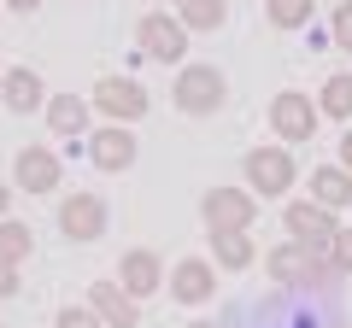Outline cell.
<instances>
[{"label": "cell", "instance_id": "obj_3", "mask_svg": "<svg viewBox=\"0 0 352 328\" xmlns=\"http://www.w3.org/2000/svg\"><path fill=\"white\" fill-rule=\"evenodd\" d=\"M241 176H247V188L252 194H264V200H282V194L294 188V152L288 147H252L247 152V164H241Z\"/></svg>", "mask_w": 352, "mask_h": 328}, {"label": "cell", "instance_id": "obj_20", "mask_svg": "<svg viewBox=\"0 0 352 328\" xmlns=\"http://www.w3.org/2000/svg\"><path fill=\"white\" fill-rule=\"evenodd\" d=\"M317 112H329V117H340V124H352V76H346V71L329 76L323 89H317Z\"/></svg>", "mask_w": 352, "mask_h": 328}, {"label": "cell", "instance_id": "obj_16", "mask_svg": "<svg viewBox=\"0 0 352 328\" xmlns=\"http://www.w3.org/2000/svg\"><path fill=\"white\" fill-rule=\"evenodd\" d=\"M311 200L329 205V211H346V205H352V170H340V164H317V170H311Z\"/></svg>", "mask_w": 352, "mask_h": 328}, {"label": "cell", "instance_id": "obj_14", "mask_svg": "<svg viewBox=\"0 0 352 328\" xmlns=\"http://www.w3.org/2000/svg\"><path fill=\"white\" fill-rule=\"evenodd\" d=\"M88 305H94V316H100L106 328H141V305L129 299L118 281H94V288H88Z\"/></svg>", "mask_w": 352, "mask_h": 328}, {"label": "cell", "instance_id": "obj_6", "mask_svg": "<svg viewBox=\"0 0 352 328\" xmlns=\"http://www.w3.org/2000/svg\"><path fill=\"white\" fill-rule=\"evenodd\" d=\"M135 47L147 53V59H159V65H176L182 53H188V30H182L176 12H147L135 24Z\"/></svg>", "mask_w": 352, "mask_h": 328}, {"label": "cell", "instance_id": "obj_8", "mask_svg": "<svg viewBox=\"0 0 352 328\" xmlns=\"http://www.w3.org/2000/svg\"><path fill=\"white\" fill-rule=\"evenodd\" d=\"M270 129H276V141H311L317 135V100L300 89H282L270 100Z\"/></svg>", "mask_w": 352, "mask_h": 328}, {"label": "cell", "instance_id": "obj_30", "mask_svg": "<svg viewBox=\"0 0 352 328\" xmlns=\"http://www.w3.org/2000/svg\"><path fill=\"white\" fill-rule=\"evenodd\" d=\"M176 6H182V0H176Z\"/></svg>", "mask_w": 352, "mask_h": 328}, {"label": "cell", "instance_id": "obj_10", "mask_svg": "<svg viewBox=\"0 0 352 328\" xmlns=\"http://www.w3.org/2000/svg\"><path fill=\"white\" fill-rule=\"evenodd\" d=\"M88 164H94V170H106V176L129 170V164H135V135H129V124L88 129Z\"/></svg>", "mask_w": 352, "mask_h": 328}, {"label": "cell", "instance_id": "obj_1", "mask_svg": "<svg viewBox=\"0 0 352 328\" xmlns=\"http://www.w3.org/2000/svg\"><path fill=\"white\" fill-rule=\"evenodd\" d=\"M170 100H176V112H188V117H212V112H223L229 82H223L217 65H188V71H176Z\"/></svg>", "mask_w": 352, "mask_h": 328}, {"label": "cell", "instance_id": "obj_12", "mask_svg": "<svg viewBox=\"0 0 352 328\" xmlns=\"http://www.w3.org/2000/svg\"><path fill=\"white\" fill-rule=\"evenodd\" d=\"M59 235H71V240H100L106 235V200L100 194H71V200L59 205Z\"/></svg>", "mask_w": 352, "mask_h": 328}, {"label": "cell", "instance_id": "obj_15", "mask_svg": "<svg viewBox=\"0 0 352 328\" xmlns=\"http://www.w3.org/2000/svg\"><path fill=\"white\" fill-rule=\"evenodd\" d=\"M0 100L12 106V112H36V106L47 100V82H41L30 65H18V71H0Z\"/></svg>", "mask_w": 352, "mask_h": 328}, {"label": "cell", "instance_id": "obj_25", "mask_svg": "<svg viewBox=\"0 0 352 328\" xmlns=\"http://www.w3.org/2000/svg\"><path fill=\"white\" fill-rule=\"evenodd\" d=\"M329 41H335L340 53H352V0H340V6H335V24H329Z\"/></svg>", "mask_w": 352, "mask_h": 328}, {"label": "cell", "instance_id": "obj_4", "mask_svg": "<svg viewBox=\"0 0 352 328\" xmlns=\"http://www.w3.org/2000/svg\"><path fill=\"white\" fill-rule=\"evenodd\" d=\"M200 217H206L212 235H247L252 217H258V200H252L247 188H206Z\"/></svg>", "mask_w": 352, "mask_h": 328}, {"label": "cell", "instance_id": "obj_29", "mask_svg": "<svg viewBox=\"0 0 352 328\" xmlns=\"http://www.w3.org/2000/svg\"><path fill=\"white\" fill-rule=\"evenodd\" d=\"M188 328H217V323H188Z\"/></svg>", "mask_w": 352, "mask_h": 328}, {"label": "cell", "instance_id": "obj_24", "mask_svg": "<svg viewBox=\"0 0 352 328\" xmlns=\"http://www.w3.org/2000/svg\"><path fill=\"white\" fill-rule=\"evenodd\" d=\"M53 328H106V323L94 316V305H65V311L53 316Z\"/></svg>", "mask_w": 352, "mask_h": 328}, {"label": "cell", "instance_id": "obj_27", "mask_svg": "<svg viewBox=\"0 0 352 328\" xmlns=\"http://www.w3.org/2000/svg\"><path fill=\"white\" fill-rule=\"evenodd\" d=\"M0 6H12V12H36L41 0H0Z\"/></svg>", "mask_w": 352, "mask_h": 328}, {"label": "cell", "instance_id": "obj_9", "mask_svg": "<svg viewBox=\"0 0 352 328\" xmlns=\"http://www.w3.org/2000/svg\"><path fill=\"white\" fill-rule=\"evenodd\" d=\"M118 288L129 293V299H153V293L164 288V258L153 253V246H129L124 258H118Z\"/></svg>", "mask_w": 352, "mask_h": 328}, {"label": "cell", "instance_id": "obj_26", "mask_svg": "<svg viewBox=\"0 0 352 328\" xmlns=\"http://www.w3.org/2000/svg\"><path fill=\"white\" fill-rule=\"evenodd\" d=\"M18 288H24V281H18V270H12V264H0V299H12Z\"/></svg>", "mask_w": 352, "mask_h": 328}, {"label": "cell", "instance_id": "obj_2", "mask_svg": "<svg viewBox=\"0 0 352 328\" xmlns=\"http://www.w3.org/2000/svg\"><path fill=\"white\" fill-rule=\"evenodd\" d=\"M88 106L100 117H112V124H141V117L153 112V94L141 89L135 76H100L94 94H88Z\"/></svg>", "mask_w": 352, "mask_h": 328}, {"label": "cell", "instance_id": "obj_21", "mask_svg": "<svg viewBox=\"0 0 352 328\" xmlns=\"http://www.w3.org/2000/svg\"><path fill=\"white\" fill-rule=\"evenodd\" d=\"M317 12V0H264V18H270V30H305Z\"/></svg>", "mask_w": 352, "mask_h": 328}, {"label": "cell", "instance_id": "obj_22", "mask_svg": "<svg viewBox=\"0 0 352 328\" xmlns=\"http://www.w3.org/2000/svg\"><path fill=\"white\" fill-rule=\"evenodd\" d=\"M252 240L247 235H212V264H223V270H247L252 264Z\"/></svg>", "mask_w": 352, "mask_h": 328}, {"label": "cell", "instance_id": "obj_5", "mask_svg": "<svg viewBox=\"0 0 352 328\" xmlns=\"http://www.w3.org/2000/svg\"><path fill=\"white\" fill-rule=\"evenodd\" d=\"M282 223H288V235L300 240V246H305L311 258H323V264H329V240H335V229H340L329 205H317V200H294Z\"/></svg>", "mask_w": 352, "mask_h": 328}, {"label": "cell", "instance_id": "obj_23", "mask_svg": "<svg viewBox=\"0 0 352 328\" xmlns=\"http://www.w3.org/2000/svg\"><path fill=\"white\" fill-rule=\"evenodd\" d=\"M329 270L335 276H352V229H335V240H329Z\"/></svg>", "mask_w": 352, "mask_h": 328}, {"label": "cell", "instance_id": "obj_17", "mask_svg": "<svg viewBox=\"0 0 352 328\" xmlns=\"http://www.w3.org/2000/svg\"><path fill=\"white\" fill-rule=\"evenodd\" d=\"M47 129L53 135H82L88 141V100L82 94H53L47 100Z\"/></svg>", "mask_w": 352, "mask_h": 328}, {"label": "cell", "instance_id": "obj_19", "mask_svg": "<svg viewBox=\"0 0 352 328\" xmlns=\"http://www.w3.org/2000/svg\"><path fill=\"white\" fill-rule=\"evenodd\" d=\"M36 253V229L18 223V217H0V264H24V258Z\"/></svg>", "mask_w": 352, "mask_h": 328}, {"label": "cell", "instance_id": "obj_28", "mask_svg": "<svg viewBox=\"0 0 352 328\" xmlns=\"http://www.w3.org/2000/svg\"><path fill=\"white\" fill-rule=\"evenodd\" d=\"M6 205H12V188H6V182H0V217H6Z\"/></svg>", "mask_w": 352, "mask_h": 328}, {"label": "cell", "instance_id": "obj_31", "mask_svg": "<svg viewBox=\"0 0 352 328\" xmlns=\"http://www.w3.org/2000/svg\"><path fill=\"white\" fill-rule=\"evenodd\" d=\"M0 328H6V323H0Z\"/></svg>", "mask_w": 352, "mask_h": 328}, {"label": "cell", "instance_id": "obj_18", "mask_svg": "<svg viewBox=\"0 0 352 328\" xmlns=\"http://www.w3.org/2000/svg\"><path fill=\"white\" fill-rule=\"evenodd\" d=\"M176 18H182V30H188V36H206V30H223L229 0H182V6H176Z\"/></svg>", "mask_w": 352, "mask_h": 328}, {"label": "cell", "instance_id": "obj_13", "mask_svg": "<svg viewBox=\"0 0 352 328\" xmlns=\"http://www.w3.org/2000/svg\"><path fill=\"white\" fill-rule=\"evenodd\" d=\"M164 288L176 293V305H206L217 293V264L212 258H182V264L164 276Z\"/></svg>", "mask_w": 352, "mask_h": 328}, {"label": "cell", "instance_id": "obj_7", "mask_svg": "<svg viewBox=\"0 0 352 328\" xmlns=\"http://www.w3.org/2000/svg\"><path fill=\"white\" fill-rule=\"evenodd\" d=\"M264 270H270V281L276 288H317V281H329L335 270L323 264V258H311L300 246V240H288V246H276V253L264 258Z\"/></svg>", "mask_w": 352, "mask_h": 328}, {"label": "cell", "instance_id": "obj_11", "mask_svg": "<svg viewBox=\"0 0 352 328\" xmlns=\"http://www.w3.org/2000/svg\"><path fill=\"white\" fill-rule=\"evenodd\" d=\"M12 182H18L24 194H53V188L65 182L59 152H53V147H24V152L12 159Z\"/></svg>", "mask_w": 352, "mask_h": 328}]
</instances>
